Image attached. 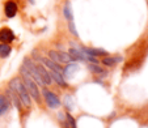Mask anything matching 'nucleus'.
<instances>
[{
  "label": "nucleus",
  "instance_id": "nucleus-13",
  "mask_svg": "<svg viewBox=\"0 0 148 128\" xmlns=\"http://www.w3.org/2000/svg\"><path fill=\"white\" fill-rule=\"evenodd\" d=\"M63 14H64V18L68 20V22L70 21H73V14H72V8H71L70 3H66L64 7H63Z\"/></svg>",
  "mask_w": 148,
  "mask_h": 128
},
{
  "label": "nucleus",
  "instance_id": "nucleus-19",
  "mask_svg": "<svg viewBox=\"0 0 148 128\" xmlns=\"http://www.w3.org/2000/svg\"><path fill=\"white\" fill-rule=\"evenodd\" d=\"M29 1H30V3H32V4H34V0H29Z\"/></svg>",
  "mask_w": 148,
  "mask_h": 128
},
{
  "label": "nucleus",
  "instance_id": "nucleus-4",
  "mask_svg": "<svg viewBox=\"0 0 148 128\" xmlns=\"http://www.w3.org/2000/svg\"><path fill=\"white\" fill-rule=\"evenodd\" d=\"M49 59L58 64H70L72 63V59L68 55V52L64 51H58V50H50L49 51Z\"/></svg>",
  "mask_w": 148,
  "mask_h": 128
},
{
  "label": "nucleus",
  "instance_id": "nucleus-17",
  "mask_svg": "<svg viewBox=\"0 0 148 128\" xmlns=\"http://www.w3.org/2000/svg\"><path fill=\"white\" fill-rule=\"evenodd\" d=\"M66 122H67L68 127L70 128H77V124H76V119L70 114V112H66Z\"/></svg>",
  "mask_w": 148,
  "mask_h": 128
},
{
  "label": "nucleus",
  "instance_id": "nucleus-10",
  "mask_svg": "<svg viewBox=\"0 0 148 128\" xmlns=\"http://www.w3.org/2000/svg\"><path fill=\"white\" fill-rule=\"evenodd\" d=\"M17 8H18V7H17L16 1L9 0V1H7V3L4 4V13H5V16L8 17V18H13L17 13Z\"/></svg>",
  "mask_w": 148,
  "mask_h": 128
},
{
  "label": "nucleus",
  "instance_id": "nucleus-11",
  "mask_svg": "<svg viewBox=\"0 0 148 128\" xmlns=\"http://www.w3.org/2000/svg\"><path fill=\"white\" fill-rule=\"evenodd\" d=\"M122 60H123L122 56H105V58L101 59V63L105 67H114V65H117Z\"/></svg>",
  "mask_w": 148,
  "mask_h": 128
},
{
  "label": "nucleus",
  "instance_id": "nucleus-18",
  "mask_svg": "<svg viewBox=\"0 0 148 128\" xmlns=\"http://www.w3.org/2000/svg\"><path fill=\"white\" fill-rule=\"evenodd\" d=\"M68 28H70V31L73 34L75 37H79V34H77V31H76V26H75V24H73V21H70L68 22Z\"/></svg>",
  "mask_w": 148,
  "mask_h": 128
},
{
  "label": "nucleus",
  "instance_id": "nucleus-6",
  "mask_svg": "<svg viewBox=\"0 0 148 128\" xmlns=\"http://www.w3.org/2000/svg\"><path fill=\"white\" fill-rule=\"evenodd\" d=\"M37 68H38L39 76H41L42 81H43V84H45V86H50L51 84H53V80H51V76H50L49 69L43 65V64H37Z\"/></svg>",
  "mask_w": 148,
  "mask_h": 128
},
{
  "label": "nucleus",
  "instance_id": "nucleus-5",
  "mask_svg": "<svg viewBox=\"0 0 148 128\" xmlns=\"http://www.w3.org/2000/svg\"><path fill=\"white\" fill-rule=\"evenodd\" d=\"M83 52L88 56H92V58H105V56H109V52L103 48H95V47H83L81 48Z\"/></svg>",
  "mask_w": 148,
  "mask_h": 128
},
{
  "label": "nucleus",
  "instance_id": "nucleus-16",
  "mask_svg": "<svg viewBox=\"0 0 148 128\" xmlns=\"http://www.w3.org/2000/svg\"><path fill=\"white\" fill-rule=\"evenodd\" d=\"M76 69H77V65H76V64L70 63V64L66 65V68H63V75L67 76V77H71V76H72V72L73 71H76Z\"/></svg>",
  "mask_w": 148,
  "mask_h": 128
},
{
  "label": "nucleus",
  "instance_id": "nucleus-14",
  "mask_svg": "<svg viewBox=\"0 0 148 128\" xmlns=\"http://www.w3.org/2000/svg\"><path fill=\"white\" fill-rule=\"evenodd\" d=\"M88 69H89L92 73H95V75H103V73H105V69H103L101 65L93 64V63H90L89 65H88Z\"/></svg>",
  "mask_w": 148,
  "mask_h": 128
},
{
  "label": "nucleus",
  "instance_id": "nucleus-9",
  "mask_svg": "<svg viewBox=\"0 0 148 128\" xmlns=\"http://www.w3.org/2000/svg\"><path fill=\"white\" fill-rule=\"evenodd\" d=\"M68 55L71 56L72 61H75V60H79V61H85V60H88V55H85V54L83 52V50H81V48L71 47L70 51H68Z\"/></svg>",
  "mask_w": 148,
  "mask_h": 128
},
{
  "label": "nucleus",
  "instance_id": "nucleus-2",
  "mask_svg": "<svg viewBox=\"0 0 148 128\" xmlns=\"http://www.w3.org/2000/svg\"><path fill=\"white\" fill-rule=\"evenodd\" d=\"M20 76H21V80H23L24 85H25L26 90H28L29 95H30L32 99H34L37 103H41V90H39V86L36 84V81L33 80V77L30 76V73L26 71V68L21 67L20 68Z\"/></svg>",
  "mask_w": 148,
  "mask_h": 128
},
{
  "label": "nucleus",
  "instance_id": "nucleus-1",
  "mask_svg": "<svg viewBox=\"0 0 148 128\" xmlns=\"http://www.w3.org/2000/svg\"><path fill=\"white\" fill-rule=\"evenodd\" d=\"M8 88L11 90H13V92L17 94V97L20 98L21 105H23L24 109H26V110L32 109V98H30V95H29V93H28V90H26L21 77L16 76V77L12 78L8 84Z\"/></svg>",
  "mask_w": 148,
  "mask_h": 128
},
{
  "label": "nucleus",
  "instance_id": "nucleus-12",
  "mask_svg": "<svg viewBox=\"0 0 148 128\" xmlns=\"http://www.w3.org/2000/svg\"><path fill=\"white\" fill-rule=\"evenodd\" d=\"M11 107V101L7 98L5 94H0V115L5 114Z\"/></svg>",
  "mask_w": 148,
  "mask_h": 128
},
{
  "label": "nucleus",
  "instance_id": "nucleus-8",
  "mask_svg": "<svg viewBox=\"0 0 148 128\" xmlns=\"http://www.w3.org/2000/svg\"><path fill=\"white\" fill-rule=\"evenodd\" d=\"M50 72V76H51V80L54 81V82L58 85V86L63 88V89H67L70 85H68V82L64 80V77H63V75L59 72H56V71H49Z\"/></svg>",
  "mask_w": 148,
  "mask_h": 128
},
{
  "label": "nucleus",
  "instance_id": "nucleus-7",
  "mask_svg": "<svg viewBox=\"0 0 148 128\" xmlns=\"http://www.w3.org/2000/svg\"><path fill=\"white\" fill-rule=\"evenodd\" d=\"M14 41V33L9 28H1L0 29V42L9 45Z\"/></svg>",
  "mask_w": 148,
  "mask_h": 128
},
{
  "label": "nucleus",
  "instance_id": "nucleus-3",
  "mask_svg": "<svg viewBox=\"0 0 148 128\" xmlns=\"http://www.w3.org/2000/svg\"><path fill=\"white\" fill-rule=\"evenodd\" d=\"M41 94H43V98H45V102L46 105L50 107V109H58V107H60L62 102L60 99H59V97L56 94H54L51 90L46 89V88H42V92Z\"/></svg>",
  "mask_w": 148,
  "mask_h": 128
},
{
  "label": "nucleus",
  "instance_id": "nucleus-15",
  "mask_svg": "<svg viewBox=\"0 0 148 128\" xmlns=\"http://www.w3.org/2000/svg\"><path fill=\"white\" fill-rule=\"evenodd\" d=\"M12 47L9 45H5V43H0V56L1 58H7V56L11 54Z\"/></svg>",
  "mask_w": 148,
  "mask_h": 128
}]
</instances>
